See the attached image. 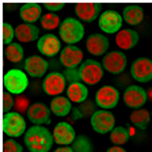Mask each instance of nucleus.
<instances>
[{
  "instance_id": "2eb2a0df",
  "label": "nucleus",
  "mask_w": 152,
  "mask_h": 152,
  "mask_svg": "<svg viewBox=\"0 0 152 152\" xmlns=\"http://www.w3.org/2000/svg\"><path fill=\"white\" fill-rule=\"evenodd\" d=\"M50 107H46L44 103H33L27 110V118L34 125H49L50 124Z\"/></svg>"
},
{
  "instance_id": "4468645a",
  "label": "nucleus",
  "mask_w": 152,
  "mask_h": 152,
  "mask_svg": "<svg viewBox=\"0 0 152 152\" xmlns=\"http://www.w3.org/2000/svg\"><path fill=\"white\" fill-rule=\"evenodd\" d=\"M101 10H102L101 3H77L75 6L76 16L80 20L87 23H91L95 19H98V16H101L102 14Z\"/></svg>"
},
{
  "instance_id": "c9c22d12",
  "label": "nucleus",
  "mask_w": 152,
  "mask_h": 152,
  "mask_svg": "<svg viewBox=\"0 0 152 152\" xmlns=\"http://www.w3.org/2000/svg\"><path fill=\"white\" fill-rule=\"evenodd\" d=\"M14 106H15V101H14V98H12V94L6 91L3 94V110H4V113H10Z\"/></svg>"
},
{
  "instance_id": "cd10ccee",
  "label": "nucleus",
  "mask_w": 152,
  "mask_h": 152,
  "mask_svg": "<svg viewBox=\"0 0 152 152\" xmlns=\"http://www.w3.org/2000/svg\"><path fill=\"white\" fill-rule=\"evenodd\" d=\"M129 140V130L124 126H114L110 132V141L114 145H124Z\"/></svg>"
},
{
  "instance_id": "6ab92c4d",
  "label": "nucleus",
  "mask_w": 152,
  "mask_h": 152,
  "mask_svg": "<svg viewBox=\"0 0 152 152\" xmlns=\"http://www.w3.org/2000/svg\"><path fill=\"white\" fill-rule=\"evenodd\" d=\"M49 64L41 56H30L25 60V69L33 77H42L46 73Z\"/></svg>"
},
{
  "instance_id": "a878e982",
  "label": "nucleus",
  "mask_w": 152,
  "mask_h": 152,
  "mask_svg": "<svg viewBox=\"0 0 152 152\" xmlns=\"http://www.w3.org/2000/svg\"><path fill=\"white\" fill-rule=\"evenodd\" d=\"M130 122L139 129H147L151 121V113L145 109H134L130 113Z\"/></svg>"
},
{
  "instance_id": "f257e3e1",
  "label": "nucleus",
  "mask_w": 152,
  "mask_h": 152,
  "mask_svg": "<svg viewBox=\"0 0 152 152\" xmlns=\"http://www.w3.org/2000/svg\"><path fill=\"white\" fill-rule=\"evenodd\" d=\"M53 142V133L44 125H33L25 133V144L30 152H49Z\"/></svg>"
},
{
  "instance_id": "bb28decb",
  "label": "nucleus",
  "mask_w": 152,
  "mask_h": 152,
  "mask_svg": "<svg viewBox=\"0 0 152 152\" xmlns=\"http://www.w3.org/2000/svg\"><path fill=\"white\" fill-rule=\"evenodd\" d=\"M4 56L11 63H19V61H22L23 56H25V50H23V48L20 44H14L12 42V44H10L6 46Z\"/></svg>"
},
{
  "instance_id": "6e6552de",
  "label": "nucleus",
  "mask_w": 152,
  "mask_h": 152,
  "mask_svg": "<svg viewBox=\"0 0 152 152\" xmlns=\"http://www.w3.org/2000/svg\"><path fill=\"white\" fill-rule=\"evenodd\" d=\"M122 22L124 19L120 15V12L114 11V10H107L103 11L101 14V16L98 18V26L103 33L107 34H114L118 33L122 27Z\"/></svg>"
},
{
  "instance_id": "72a5a7b5",
  "label": "nucleus",
  "mask_w": 152,
  "mask_h": 152,
  "mask_svg": "<svg viewBox=\"0 0 152 152\" xmlns=\"http://www.w3.org/2000/svg\"><path fill=\"white\" fill-rule=\"evenodd\" d=\"M3 151L4 152H23V148L19 142L15 141V140L8 139V140H4Z\"/></svg>"
},
{
  "instance_id": "aec40b11",
  "label": "nucleus",
  "mask_w": 152,
  "mask_h": 152,
  "mask_svg": "<svg viewBox=\"0 0 152 152\" xmlns=\"http://www.w3.org/2000/svg\"><path fill=\"white\" fill-rule=\"evenodd\" d=\"M19 16L25 23L34 25V22L41 20L42 18V6L38 3H25L19 10Z\"/></svg>"
},
{
  "instance_id": "ddd939ff",
  "label": "nucleus",
  "mask_w": 152,
  "mask_h": 152,
  "mask_svg": "<svg viewBox=\"0 0 152 152\" xmlns=\"http://www.w3.org/2000/svg\"><path fill=\"white\" fill-rule=\"evenodd\" d=\"M60 63L66 69L77 68L83 63V52L76 45H66L60 52Z\"/></svg>"
},
{
  "instance_id": "473e14b6",
  "label": "nucleus",
  "mask_w": 152,
  "mask_h": 152,
  "mask_svg": "<svg viewBox=\"0 0 152 152\" xmlns=\"http://www.w3.org/2000/svg\"><path fill=\"white\" fill-rule=\"evenodd\" d=\"M15 37V28L10 23H4L3 25V42L7 45L12 44V39Z\"/></svg>"
},
{
  "instance_id": "dca6fc26",
  "label": "nucleus",
  "mask_w": 152,
  "mask_h": 152,
  "mask_svg": "<svg viewBox=\"0 0 152 152\" xmlns=\"http://www.w3.org/2000/svg\"><path fill=\"white\" fill-rule=\"evenodd\" d=\"M37 49H38V52L41 54H44V56L53 57V56H56L58 52H61L60 39L54 34H45L38 39Z\"/></svg>"
},
{
  "instance_id": "7ed1b4c3",
  "label": "nucleus",
  "mask_w": 152,
  "mask_h": 152,
  "mask_svg": "<svg viewBox=\"0 0 152 152\" xmlns=\"http://www.w3.org/2000/svg\"><path fill=\"white\" fill-rule=\"evenodd\" d=\"M77 69H79L80 80L84 84H88V86H94L96 83H99L102 80V76H103V66H102V64H99L98 61L92 60V58L84 60L80 64V66Z\"/></svg>"
},
{
  "instance_id": "f3484780",
  "label": "nucleus",
  "mask_w": 152,
  "mask_h": 152,
  "mask_svg": "<svg viewBox=\"0 0 152 152\" xmlns=\"http://www.w3.org/2000/svg\"><path fill=\"white\" fill-rule=\"evenodd\" d=\"M53 137L54 142H57L58 145H69L75 141L76 134L69 122H58L54 126Z\"/></svg>"
},
{
  "instance_id": "e433bc0d",
  "label": "nucleus",
  "mask_w": 152,
  "mask_h": 152,
  "mask_svg": "<svg viewBox=\"0 0 152 152\" xmlns=\"http://www.w3.org/2000/svg\"><path fill=\"white\" fill-rule=\"evenodd\" d=\"M44 7L48 10V11H50V12L54 14V11H58V10H61L64 7L63 3H45Z\"/></svg>"
},
{
  "instance_id": "c85d7f7f",
  "label": "nucleus",
  "mask_w": 152,
  "mask_h": 152,
  "mask_svg": "<svg viewBox=\"0 0 152 152\" xmlns=\"http://www.w3.org/2000/svg\"><path fill=\"white\" fill-rule=\"evenodd\" d=\"M72 149L73 152H92V144L90 139L84 134H79L76 136L75 141L72 142Z\"/></svg>"
},
{
  "instance_id": "7c9ffc66",
  "label": "nucleus",
  "mask_w": 152,
  "mask_h": 152,
  "mask_svg": "<svg viewBox=\"0 0 152 152\" xmlns=\"http://www.w3.org/2000/svg\"><path fill=\"white\" fill-rule=\"evenodd\" d=\"M95 104L96 103H94V102H91L90 99H87V101H84L83 103H80V106L77 109H79V111H80V114H82V117L84 118V117H91L92 114L95 113Z\"/></svg>"
},
{
  "instance_id": "0eeeda50",
  "label": "nucleus",
  "mask_w": 152,
  "mask_h": 152,
  "mask_svg": "<svg viewBox=\"0 0 152 152\" xmlns=\"http://www.w3.org/2000/svg\"><path fill=\"white\" fill-rule=\"evenodd\" d=\"M118 101H120V91L113 86H103L95 92V103L103 110L115 107Z\"/></svg>"
},
{
  "instance_id": "5701e85b",
  "label": "nucleus",
  "mask_w": 152,
  "mask_h": 152,
  "mask_svg": "<svg viewBox=\"0 0 152 152\" xmlns=\"http://www.w3.org/2000/svg\"><path fill=\"white\" fill-rule=\"evenodd\" d=\"M66 98L73 103H83L88 99V90L82 82L72 83L66 87Z\"/></svg>"
},
{
  "instance_id": "ea45409f",
  "label": "nucleus",
  "mask_w": 152,
  "mask_h": 152,
  "mask_svg": "<svg viewBox=\"0 0 152 152\" xmlns=\"http://www.w3.org/2000/svg\"><path fill=\"white\" fill-rule=\"evenodd\" d=\"M106 152H126V151H125L121 145H114V147H110Z\"/></svg>"
},
{
  "instance_id": "20e7f679",
  "label": "nucleus",
  "mask_w": 152,
  "mask_h": 152,
  "mask_svg": "<svg viewBox=\"0 0 152 152\" xmlns=\"http://www.w3.org/2000/svg\"><path fill=\"white\" fill-rule=\"evenodd\" d=\"M3 84L6 87V91L11 92L12 95H20L27 88L28 79L23 71L14 68V69H10L4 75Z\"/></svg>"
},
{
  "instance_id": "2f4dec72",
  "label": "nucleus",
  "mask_w": 152,
  "mask_h": 152,
  "mask_svg": "<svg viewBox=\"0 0 152 152\" xmlns=\"http://www.w3.org/2000/svg\"><path fill=\"white\" fill-rule=\"evenodd\" d=\"M31 104H30V102H28V98H26V96H18V98L15 99V106L14 107L16 109V111L20 114L23 113H27L28 107H30Z\"/></svg>"
},
{
  "instance_id": "a211bd4d",
  "label": "nucleus",
  "mask_w": 152,
  "mask_h": 152,
  "mask_svg": "<svg viewBox=\"0 0 152 152\" xmlns=\"http://www.w3.org/2000/svg\"><path fill=\"white\" fill-rule=\"evenodd\" d=\"M109 39L104 37L103 34H91L87 37V41H86V48L88 50L90 54L92 56H102V54H106L109 49Z\"/></svg>"
},
{
  "instance_id": "4c0bfd02",
  "label": "nucleus",
  "mask_w": 152,
  "mask_h": 152,
  "mask_svg": "<svg viewBox=\"0 0 152 152\" xmlns=\"http://www.w3.org/2000/svg\"><path fill=\"white\" fill-rule=\"evenodd\" d=\"M71 113H72V121H77V120H80V118H83L77 107H76V109H72V111H71Z\"/></svg>"
},
{
  "instance_id": "f8f14e48",
  "label": "nucleus",
  "mask_w": 152,
  "mask_h": 152,
  "mask_svg": "<svg viewBox=\"0 0 152 152\" xmlns=\"http://www.w3.org/2000/svg\"><path fill=\"white\" fill-rule=\"evenodd\" d=\"M65 86H66V80L64 73L56 71V72H50L49 75L45 76L44 83H42V88L48 95L58 96L65 90Z\"/></svg>"
},
{
  "instance_id": "f704fd0d",
  "label": "nucleus",
  "mask_w": 152,
  "mask_h": 152,
  "mask_svg": "<svg viewBox=\"0 0 152 152\" xmlns=\"http://www.w3.org/2000/svg\"><path fill=\"white\" fill-rule=\"evenodd\" d=\"M65 80L68 84H72V83L76 82H82L80 80V76H79V69L77 68H69V69H65Z\"/></svg>"
},
{
  "instance_id": "c756f323",
  "label": "nucleus",
  "mask_w": 152,
  "mask_h": 152,
  "mask_svg": "<svg viewBox=\"0 0 152 152\" xmlns=\"http://www.w3.org/2000/svg\"><path fill=\"white\" fill-rule=\"evenodd\" d=\"M60 25H61V22L57 14L48 12L45 15H42V18H41V26L45 30H53V28L58 27Z\"/></svg>"
},
{
  "instance_id": "9d476101",
  "label": "nucleus",
  "mask_w": 152,
  "mask_h": 152,
  "mask_svg": "<svg viewBox=\"0 0 152 152\" xmlns=\"http://www.w3.org/2000/svg\"><path fill=\"white\" fill-rule=\"evenodd\" d=\"M124 102L126 104L128 107L130 109H140L141 106H144L148 99V95H147V91L142 87L136 84H132L129 87L125 88L124 91Z\"/></svg>"
},
{
  "instance_id": "58836bf2",
  "label": "nucleus",
  "mask_w": 152,
  "mask_h": 152,
  "mask_svg": "<svg viewBox=\"0 0 152 152\" xmlns=\"http://www.w3.org/2000/svg\"><path fill=\"white\" fill-rule=\"evenodd\" d=\"M54 152H73V149L69 145H61L60 148H57Z\"/></svg>"
},
{
  "instance_id": "412c9836",
  "label": "nucleus",
  "mask_w": 152,
  "mask_h": 152,
  "mask_svg": "<svg viewBox=\"0 0 152 152\" xmlns=\"http://www.w3.org/2000/svg\"><path fill=\"white\" fill-rule=\"evenodd\" d=\"M139 42V33L130 28H122L115 34V44L124 50H129Z\"/></svg>"
},
{
  "instance_id": "423d86ee",
  "label": "nucleus",
  "mask_w": 152,
  "mask_h": 152,
  "mask_svg": "<svg viewBox=\"0 0 152 152\" xmlns=\"http://www.w3.org/2000/svg\"><path fill=\"white\" fill-rule=\"evenodd\" d=\"M91 126L94 132L99 133V134H106L110 133L114 129V124H115V118H114L113 113L109 110H103L99 109L91 115Z\"/></svg>"
},
{
  "instance_id": "9b49d317",
  "label": "nucleus",
  "mask_w": 152,
  "mask_h": 152,
  "mask_svg": "<svg viewBox=\"0 0 152 152\" xmlns=\"http://www.w3.org/2000/svg\"><path fill=\"white\" fill-rule=\"evenodd\" d=\"M126 63H128L126 56L122 52L114 50V52H110L109 54H104L103 61H102V66L109 73L120 75L126 68Z\"/></svg>"
},
{
  "instance_id": "393cba45",
  "label": "nucleus",
  "mask_w": 152,
  "mask_h": 152,
  "mask_svg": "<svg viewBox=\"0 0 152 152\" xmlns=\"http://www.w3.org/2000/svg\"><path fill=\"white\" fill-rule=\"evenodd\" d=\"M50 110L57 117H65L72 111V102L63 95L54 96L50 102Z\"/></svg>"
},
{
  "instance_id": "4be33fe9",
  "label": "nucleus",
  "mask_w": 152,
  "mask_h": 152,
  "mask_svg": "<svg viewBox=\"0 0 152 152\" xmlns=\"http://www.w3.org/2000/svg\"><path fill=\"white\" fill-rule=\"evenodd\" d=\"M15 37L18 38L19 42L27 44V42H33L39 37V28L35 25H30V23H22L15 28Z\"/></svg>"
},
{
  "instance_id": "a19ab883",
  "label": "nucleus",
  "mask_w": 152,
  "mask_h": 152,
  "mask_svg": "<svg viewBox=\"0 0 152 152\" xmlns=\"http://www.w3.org/2000/svg\"><path fill=\"white\" fill-rule=\"evenodd\" d=\"M151 115H152V113H151Z\"/></svg>"
},
{
  "instance_id": "b1692460",
  "label": "nucleus",
  "mask_w": 152,
  "mask_h": 152,
  "mask_svg": "<svg viewBox=\"0 0 152 152\" xmlns=\"http://www.w3.org/2000/svg\"><path fill=\"white\" fill-rule=\"evenodd\" d=\"M122 19L128 25L136 26L144 19V10L139 4H126L122 10Z\"/></svg>"
},
{
  "instance_id": "f03ea898",
  "label": "nucleus",
  "mask_w": 152,
  "mask_h": 152,
  "mask_svg": "<svg viewBox=\"0 0 152 152\" xmlns=\"http://www.w3.org/2000/svg\"><path fill=\"white\" fill-rule=\"evenodd\" d=\"M58 33H60V38L65 44L75 45L76 42H79L84 37V26L76 18L68 16L61 22Z\"/></svg>"
},
{
  "instance_id": "1a4fd4ad",
  "label": "nucleus",
  "mask_w": 152,
  "mask_h": 152,
  "mask_svg": "<svg viewBox=\"0 0 152 152\" xmlns=\"http://www.w3.org/2000/svg\"><path fill=\"white\" fill-rule=\"evenodd\" d=\"M130 75L136 82L148 83L152 80V60L147 57H140L133 61L130 66Z\"/></svg>"
},
{
  "instance_id": "39448f33",
  "label": "nucleus",
  "mask_w": 152,
  "mask_h": 152,
  "mask_svg": "<svg viewBox=\"0 0 152 152\" xmlns=\"http://www.w3.org/2000/svg\"><path fill=\"white\" fill-rule=\"evenodd\" d=\"M3 132L10 137H19L26 133V120L23 118V114L18 111L4 113Z\"/></svg>"
}]
</instances>
